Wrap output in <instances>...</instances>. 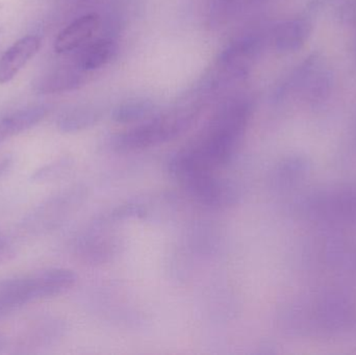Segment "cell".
<instances>
[{"label":"cell","mask_w":356,"mask_h":355,"mask_svg":"<svg viewBox=\"0 0 356 355\" xmlns=\"http://www.w3.org/2000/svg\"><path fill=\"white\" fill-rule=\"evenodd\" d=\"M251 116V102L236 98L224 104L202 131L178 150L169 170L178 181L213 173L232 160L240 147Z\"/></svg>","instance_id":"obj_1"},{"label":"cell","mask_w":356,"mask_h":355,"mask_svg":"<svg viewBox=\"0 0 356 355\" xmlns=\"http://www.w3.org/2000/svg\"><path fill=\"white\" fill-rule=\"evenodd\" d=\"M200 106H191L152 116L140 124L117 133L112 146L118 152H133L172 141L192 127L200 114Z\"/></svg>","instance_id":"obj_2"},{"label":"cell","mask_w":356,"mask_h":355,"mask_svg":"<svg viewBox=\"0 0 356 355\" xmlns=\"http://www.w3.org/2000/svg\"><path fill=\"white\" fill-rule=\"evenodd\" d=\"M191 197L198 204L211 208H227L236 204L238 193L228 181H222L213 173H203L180 181Z\"/></svg>","instance_id":"obj_3"},{"label":"cell","mask_w":356,"mask_h":355,"mask_svg":"<svg viewBox=\"0 0 356 355\" xmlns=\"http://www.w3.org/2000/svg\"><path fill=\"white\" fill-rule=\"evenodd\" d=\"M41 39L29 35L15 42L0 58V85L12 81L27 63L39 52Z\"/></svg>","instance_id":"obj_4"},{"label":"cell","mask_w":356,"mask_h":355,"mask_svg":"<svg viewBox=\"0 0 356 355\" xmlns=\"http://www.w3.org/2000/svg\"><path fill=\"white\" fill-rule=\"evenodd\" d=\"M100 26V17L97 14H87L75 19L65 27L54 41L56 53H68L81 47L90 41Z\"/></svg>","instance_id":"obj_5"},{"label":"cell","mask_w":356,"mask_h":355,"mask_svg":"<svg viewBox=\"0 0 356 355\" xmlns=\"http://www.w3.org/2000/svg\"><path fill=\"white\" fill-rule=\"evenodd\" d=\"M48 113L44 104L0 113V144L39 124Z\"/></svg>","instance_id":"obj_6"},{"label":"cell","mask_w":356,"mask_h":355,"mask_svg":"<svg viewBox=\"0 0 356 355\" xmlns=\"http://www.w3.org/2000/svg\"><path fill=\"white\" fill-rule=\"evenodd\" d=\"M86 72L79 67L56 69L44 73L33 81V90L39 94H58L73 91L86 83Z\"/></svg>","instance_id":"obj_7"},{"label":"cell","mask_w":356,"mask_h":355,"mask_svg":"<svg viewBox=\"0 0 356 355\" xmlns=\"http://www.w3.org/2000/svg\"><path fill=\"white\" fill-rule=\"evenodd\" d=\"M312 24L305 19L284 21L274 28L272 39L278 51L294 52L305 45L311 35Z\"/></svg>","instance_id":"obj_8"},{"label":"cell","mask_w":356,"mask_h":355,"mask_svg":"<svg viewBox=\"0 0 356 355\" xmlns=\"http://www.w3.org/2000/svg\"><path fill=\"white\" fill-rule=\"evenodd\" d=\"M100 116V110L95 106L83 104L63 112L56 121V125L62 133H74L96 124Z\"/></svg>","instance_id":"obj_9"},{"label":"cell","mask_w":356,"mask_h":355,"mask_svg":"<svg viewBox=\"0 0 356 355\" xmlns=\"http://www.w3.org/2000/svg\"><path fill=\"white\" fill-rule=\"evenodd\" d=\"M117 50V45L113 40L99 39L89 44L81 52L77 58L76 66L83 72L97 70L110 62Z\"/></svg>","instance_id":"obj_10"},{"label":"cell","mask_w":356,"mask_h":355,"mask_svg":"<svg viewBox=\"0 0 356 355\" xmlns=\"http://www.w3.org/2000/svg\"><path fill=\"white\" fill-rule=\"evenodd\" d=\"M154 104L147 100H129L119 104L113 112V120L118 123L142 122L154 116Z\"/></svg>","instance_id":"obj_11"},{"label":"cell","mask_w":356,"mask_h":355,"mask_svg":"<svg viewBox=\"0 0 356 355\" xmlns=\"http://www.w3.org/2000/svg\"><path fill=\"white\" fill-rule=\"evenodd\" d=\"M259 1L261 0H213L211 17L216 22H225L242 12L249 4Z\"/></svg>","instance_id":"obj_12"},{"label":"cell","mask_w":356,"mask_h":355,"mask_svg":"<svg viewBox=\"0 0 356 355\" xmlns=\"http://www.w3.org/2000/svg\"><path fill=\"white\" fill-rule=\"evenodd\" d=\"M14 254V248L8 237L0 233V263L6 262Z\"/></svg>","instance_id":"obj_13"},{"label":"cell","mask_w":356,"mask_h":355,"mask_svg":"<svg viewBox=\"0 0 356 355\" xmlns=\"http://www.w3.org/2000/svg\"><path fill=\"white\" fill-rule=\"evenodd\" d=\"M10 164H12V160H10V158H8V156H6V158L0 160V176H1L3 173H6V171L8 170Z\"/></svg>","instance_id":"obj_14"},{"label":"cell","mask_w":356,"mask_h":355,"mask_svg":"<svg viewBox=\"0 0 356 355\" xmlns=\"http://www.w3.org/2000/svg\"><path fill=\"white\" fill-rule=\"evenodd\" d=\"M6 347V341H4L3 338L0 336V352L3 350V348Z\"/></svg>","instance_id":"obj_15"},{"label":"cell","mask_w":356,"mask_h":355,"mask_svg":"<svg viewBox=\"0 0 356 355\" xmlns=\"http://www.w3.org/2000/svg\"><path fill=\"white\" fill-rule=\"evenodd\" d=\"M1 8H2V4L0 3V10H1Z\"/></svg>","instance_id":"obj_16"},{"label":"cell","mask_w":356,"mask_h":355,"mask_svg":"<svg viewBox=\"0 0 356 355\" xmlns=\"http://www.w3.org/2000/svg\"><path fill=\"white\" fill-rule=\"evenodd\" d=\"M0 33H1V29H0Z\"/></svg>","instance_id":"obj_17"}]
</instances>
